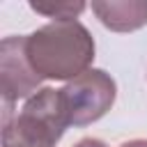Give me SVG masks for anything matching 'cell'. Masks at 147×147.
Segmentation results:
<instances>
[{"label": "cell", "mask_w": 147, "mask_h": 147, "mask_svg": "<svg viewBox=\"0 0 147 147\" xmlns=\"http://www.w3.org/2000/svg\"><path fill=\"white\" fill-rule=\"evenodd\" d=\"M94 39L80 21H51L25 34V55L41 80H74L94 62Z\"/></svg>", "instance_id": "cell-1"}, {"label": "cell", "mask_w": 147, "mask_h": 147, "mask_svg": "<svg viewBox=\"0 0 147 147\" xmlns=\"http://www.w3.org/2000/svg\"><path fill=\"white\" fill-rule=\"evenodd\" d=\"M69 126L62 92L41 87L21 110L2 113V147H55Z\"/></svg>", "instance_id": "cell-2"}, {"label": "cell", "mask_w": 147, "mask_h": 147, "mask_svg": "<svg viewBox=\"0 0 147 147\" xmlns=\"http://www.w3.org/2000/svg\"><path fill=\"white\" fill-rule=\"evenodd\" d=\"M71 126H87L101 119L115 103V78L103 69H87L78 78L60 87Z\"/></svg>", "instance_id": "cell-3"}, {"label": "cell", "mask_w": 147, "mask_h": 147, "mask_svg": "<svg viewBox=\"0 0 147 147\" xmlns=\"http://www.w3.org/2000/svg\"><path fill=\"white\" fill-rule=\"evenodd\" d=\"M41 78L28 62L25 37H5L0 41V94L2 113H11L18 99H30L41 87Z\"/></svg>", "instance_id": "cell-4"}, {"label": "cell", "mask_w": 147, "mask_h": 147, "mask_svg": "<svg viewBox=\"0 0 147 147\" xmlns=\"http://www.w3.org/2000/svg\"><path fill=\"white\" fill-rule=\"evenodd\" d=\"M92 11L113 32H133L147 25V0H94Z\"/></svg>", "instance_id": "cell-5"}, {"label": "cell", "mask_w": 147, "mask_h": 147, "mask_svg": "<svg viewBox=\"0 0 147 147\" xmlns=\"http://www.w3.org/2000/svg\"><path fill=\"white\" fill-rule=\"evenodd\" d=\"M30 7L37 11V14H44V16H48V18H53V21H76L80 14H83V9H85V2L83 0H32L30 2Z\"/></svg>", "instance_id": "cell-6"}, {"label": "cell", "mask_w": 147, "mask_h": 147, "mask_svg": "<svg viewBox=\"0 0 147 147\" xmlns=\"http://www.w3.org/2000/svg\"><path fill=\"white\" fill-rule=\"evenodd\" d=\"M74 147H108L103 140H99V138H83V140H78Z\"/></svg>", "instance_id": "cell-7"}, {"label": "cell", "mask_w": 147, "mask_h": 147, "mask_svg": "<svg viewBox=\"0 0 147 147\" xmlns=\"http://www.w3.org/2000/svg\"><path fill=\"white\" fill-rule=\"evenodd\" d=\"M119 147H147V138H133V140L122 142Z\"/></svg>", "instance_id": "cell-8"}]
</instances>
